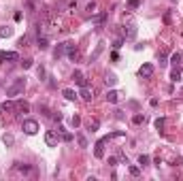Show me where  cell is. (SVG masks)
<instances>
[{
  "label": "cell",
  "instance_id": "6da1fadb",
  "mask_svg": "<svg viewBox=\"0 0 183 181\" xmlns=\"http://www.w3.org/2000/svg\"><path fill=\"white\" fill-rule=\"evenodd\" d=\"M24 90H26V79H24V77H22V79H15V81L7 87V96L15 98V96H19Z\"/></svg>",
  "mask_w": 183,
  "mask_h": 181
},
{
  "label": "cell",
  "instance_id": "7a4b0ae2",
  "mask_svg": "<svg viewBox=\"0 0 183 181\" xmlns=\"http://www.w3.org/2000/svg\"><path fill=\"white\" fill-rule=\"evenodd\" d=\"M62 136L58 134V130H49L47 134H45V143L49 145V147H58V141H60Z\"/></svg>",
  "mask_w": 183,
  "mask_h": 181
},
{
  "label": "cell",
  "instance_id": "3957f363",
  "mask_svg": "<svg viewBox=\"0 0 183 181\" xmlns=\"http://www.w3.org/2000/svg\"><path fill=\"white\" fill-rule=\"evenodd\" d=\"M24 132L26 134H36L38 132V121L36 120H24Z\"/></svg>",
  "mask_w": 183,
  "mask_h": 181
},
{
  "label": "cell",
  "instance_id": "277c9868",
  "mask_svg": "<svg viewBox=\"0 0 183 181\" xmlns=\"http://www.w3.org/2000/svg\"><path fill=\"white\" fill-rule=\"evenodd\" d=\"M17 60H19L17 51H0V64L2 62H17Z\"/></svg>",
  "mask_w": 183,
  "mask_h": 181
},
{
  "label": "cell",
  "instance_id": "5b68a950",
  "mask_svg": "<svg viewBox=\"0 0 183 181\" xmlns=\"http://www.w3.org/2000/svg\"><path fill=\"white\" fill-rule=\"evenodd\" d=\"M13 173H22V175H32L34 170H32V166H28V164L15 162V164H13Z\"/></svg>",
  "mask_w": 183,
  "mask_h": 181
},
{
  "label": "cell",
  "instance_id": "8992f818",
  "mask_svg": "<svg viewBox=\"0 0 183 181\" xmlns=\"http://www.w3.org/2000/svg\"><path fill=\"white\" fill-rule=\"evenodd\" d=\"M138 75H141L143 79H149V77L153 75V64H143V66L138 68Z\"/></svg>",
  "mask_w": 183,
  "mask_h": 181
},
{
  "label": "cell",
  "instance_id": "52a82bcc",
  "mask_svg": "<svg viewBox=\"0 0 183 181\" xmlns=\"http://www.w3.org/2000/svg\"><path fill=\"white\" fill-rule=\"evenodd\" d=\"M109 139H100L96 143V147H94V156L96 158H104V143H107Z\"/></svg>",
  "mask_w": 183,
  "mask_h": 181
},
{
  "label": "cell",
  "instance_id": "ba28073f",
  "mask_svg": "<svg viewBox=\"0 0 183 181\" xmlns=\"http://www.w3.org/2000/svg\"><path fill=\"white\" fill-rule=\"evenodd\" d=\"M79 96L83 98V100H92V98H94V90H92L89 85H83V87H81V94H79Z\"/></svg>",
  "mask_w": 183,
  "mask_h": 181
},
{
  "label": "cell",
  "instance_id": "9c48e42d",
  "mask_svg": "<svg viewBox=\"0 0 183 181\" xmlns=\"http://www.w3.org/2000/svg\"><path fill=\"white\" fill-rule=\"evenodd\" d=\"M64 53H66V43H60L58 47L53 49V58H55V60H60Z\"/></svg>",
  "mask_w": 183,
  "mask_h": 181
},
{
  "label": "cell",
  "instance_id": "30bf717a",
  "mask_svg": "<svg viewBox=\"0 0 183 181\" xmlns=\"http://www.w3.org/2000/svg\"><path fill=\"white\" fill-rule=\"evenodd\" d=\"M73 79H75V83L81 85V87H83V85H87V83H85V77H83V72H81V71H75V72H73Z\"/></svg>",
  "mask_w": 183,
  "mask_h": 181
},
{
  "label": "cell",
  "instance_id": "8fae6325",
  "mask_svg": "<svg viewBox=\"0 0 183 181\" xmlns=\"http://www.w3.org/2000/svg\"><path fill=\"white\" fill-rule=\"evenodd\" d=\"M62 96L66 98V100H75V98L79 96V94H77V92H75V90H70V87H66V90H64V92H62Z\"/></svg>",
  "mask_w": 183,
  "mask_h": 181
},
{
  "label": "cell",
  "instance_id": "7c38bea8",
  "mask_svg": "<svg viewBox=\"0 0 183 181\" xmlns=\"http://www.w3.org/2000/svg\"><path fill=\"white\" fill-rule=\"evenodd\" d=\"M107 100H109L111 105H115V102H117V100H119V94H117V92H115V90H111L109 94H107Z\"/></svg>",
  "mask_w": 183,
  "mask_h": 181
},
{
  "label": "cell",
  "instance_id": "4fadbf2b",
  "mask_svg": "<svg viewBox=\"0 0 183 181\" xmlns=\"http://www.w3.org/2000/svg\"><path fill=\"white\" fill-rule=\"evenodd\" d=\"M164 128H166V120H164V117H158V120H156V130H158V132H164Z\"/></svg>",
  "mask_w": 183,
  "mask_h": 181
},
{
  "label": "cell",
  "instance_id": "5bb4252c",
  "mask_svg": "<svg viewBox=\"0 0 183 181\" xmlns=\"http://www.w3.org/2000/svg\"><path fill=\"white\" fill-rule=\"evenodd\" d=\"M171 81L172 83H179V81H181V71H179V68H175V71L171 72Z\"/></svg>",
  "mask_w": 183,
  "mask_h": 181
},
{
  "label": "cell",
  "instance_id": "9a60e30c",
  "mask_svg": "<svg viewBox=\"0 0 183 181\" xmlns=\"http://www.w3.org/2000/svg\"><path fill=\"white\" fill-rule=\"evenodd\" d=\"M49 47V36H38V49H47Z\"/></svg>",
  "mask_w": 183,
  "mask_h": 181
},
{
  "label": "cell",
  "instance_id": "2e32d148",
  "mask_svg": "<svg viewBox=\"0 0 183 181\" xmlns=\"http://www.w3.org/2000/svg\"><path fill=\"white\" fill-rule=\"evenodd\" d=\"M107 22V13H98V15H94V24H104Z\"/></svg>",
  "mask_w": 183,
  "mask_h": 181
},
{
  "label": "cell",
  "instance_id": "e0dca14e",
  "mask_svg": "<svg viewBox=\"0 0 183 181\" xmlns=\"http://www.w3.org/2000/svg\"><path fill=\"white\" fill-rule=\"evenodd\" d=\"M13 34V28H9V26H2V28H0V36H2V38H7V36H11Z\"/></svg>",
  "mask_w": 183,
  "mask_h": 181
},
{
  "label": "cell",
  "instance_id": "ac0fdd59",
  "mask_svg": "<svg viewBox=\"0 0 183 181\" xmlns=\"http://www.w3.org/2000/svg\"><path fill=\"white\" fill-rule=\"evenodd\" d=\"M123 36H126V38H134L136 36V28L134 26H128V30L123 32Z\"/></svg>",
  "mask_w": 183,
  "mask_h": 181
},
{
  "label": "cell",
  "instance_id": "d6986e66",
  "mask_svg": "<svg viewBox=\"0 0 183 181\" xmlns=\"http://www.w3.org/2000/svg\"><path fill=\"white\" fill-rule=\"evenodd\" d=\"M15 109H17V111H22V113H28V111H30V105H28V102H17Z\"/></svg>",
  "mask_w": 183,
  "mask_h": 181
},
{
  "label": "cell",
  "instance_id": "ffe728a7",
  "mask_svg": "<svg viewBox=\"0 0 183 181\" xmlns=\"http://www.w3.org/2000/svg\"><path fill=\"white\" fill-rule=\"evenodd\" d=\"M181 60H183V56H181V53H179V51H177V53H172L171 62H172V64H175V66H179V64H181Z\"/></svg>",
  "mask_w": 183,
  "mask_h": 181
},
{
  "label": "cell",
  "instance_id": "44dd1931",
  "mask_svg": "<svg viewBox=\"0 0 183 181\" xmlns=\"http://www.w3.org/2000/svg\"><path fill=\"white\" fill-rule=\"evenodd\" d=\"M102 45H104V43H100V45H98V47H96V51L92 53V60H89V62H94V60H96V58H98V56L102 53V49H104V47H102Z\"/></svg>",
  "mask_w": 183,
  "mask_h": 181
},
{
  "label": "cell",
  "instance_id": "7402d4cb",
  "mask_svg": "<svg viewBox=\"0 0 183 181\" xmlns=\"http://www.w3.org/2000/svg\"><path fill=\"white\" fill-rule=\"evenodd\" d=\"M138 164H141V166H147V164H149V156H147V154H141V156H138Z\"/></svg>",
  "mask_w": 183,
  "mask_h": 181
},
{
  "label": "cell",
  "instance_id": "603a6c76",
  "mask_svg": "<svg viewBox=\"0 0 183 181\" xmlns=\"http://www.w3.org/2000/svg\"><path fill=\"white\" fill-rule=\"evenodd\" d=\"M77 143L81 145V147H87V139L83 136V134H77Z\"/></svg>",
  "mask_w": 183,
  "mask_h": 181
},
{
  "label": "cell",
  "instance_id": "cb8c5ba5",
  "mask_svg": "<svg viewBox=\"0 0 183 181\" xmlns=\"http://www.w3.org/2000/svg\"><path fill=\"white\" fill-rule=\"evenodd\" d=\"M104 81H107V85H115V83H117V77H115V75H107Z\"/></svg>",
  "mask_w": 183,
  "mask_h": 181
},
{
  "label": "cell",
  "instance_id": "d4e9b609",
  "mask_svg": "<svg viewBox=\"0 0 183 181\" xmlns=\"http://www.w3.org/2000/svg\"><path fill=\"white\" fill-rule=\"evenodd\" d=\"M141 7V0H128V9H138Z\"/></svg>",
  "mask_w": 183,
  "mask_h": 181
},
{
  "label": "cell",
  "instance_id": "484cf974",
  "mask_svg": "<svg viewBox=\"0 0 183 181\" xmlns=\"http://www.w3.org/2000/svg\"><path fill=\"white\" fill-rule=\"evenodd\" d=\"M158 62H160V66H166L168 62H166V53H158Z\"/></svg>",
  "mask_w": 183,
  "mask_h": 181
},
{
  "label": "cell",
  "instance_id": "4316f807",
  "mask_svg": "<svg viewBox=\"0 0 183 181\" xmlns=\"http://www.w3.org/2000/svg\"><path fill=\"white\" fill-rule=\"evenodd\" d=\"M70 124H73V128H79V126H81V117H79V115H75L73 120H70Z\"/></svg>",
  "mask_w": 183,
  "mask_h": 181
},
{
  "label": "cell",
  "instance_id": "83f0119b",
  "mask_svg": "<svg viewBox=\"0 0 183 181\" xmlns=\"http://www.w3.org/2000/svg\"><path fill=\"white\" fill-rule=\"evenodd\" d=\"M132 121H134V124H143V121H145V115H141V113H138V115L132 117Z\"/></svg>",
  "mask_w": 183,
  "mask_h": 181
},
{
  "label": "cell",
  "instance_id": "f1b7e54d",
  "mask_svg": "<svg viewBox=\"0 0 183 181\" xmlns=\"http://www.w3.org/2000/svg\"><path fill=\"white\" fill-rule=\"evenodd\" d=\"M60 136H62V141H66V143H68V141H73V134H70V132H62Z\"/></svg>",
  "mask_w": 183,
  "mask_h": 181
},
{
  "label": "cell",
  "instance_id": "f546056e",
  "mask_svg": "<svg viewBox=\"0 0 183 181\" xmlns=\"http://www.w3.org/2000/svg\"><path fill=\"white\" fill-rule=\"evenodd\" d=\"M98 126H100V121H98V120L89 121V130H92V132H94V130H98Z\"/></svg>",
  "mask_w": 183,
  "mask_h": 181
},
{
  "label": "cell",
  "instance_id": "4dcf8cb0",
  "mask_svg": "<svg viewBox=\"0 0 183 181\" xmlns=\"http://www.w3.org/2000/svg\"><path fill=\"white\" fill-rule=\"evenodd\" d=\"M2 109H4V111H13V109H15V105H13V102H9V100H7V102L2 105Z\"/></svg>",
  "mask_w": 183,
  "mask_h": 181
},
{
  "label": "cell",
  "instance_id": "1f68e13d",
  "mask_svg": "<svg viewBox=\"0 0 183 181\" xmlns=\"http://www.w3.org/2000/svg\"><path fill=\"white\" fill-rule=\"evenodd\" d=\"M22 66H24V68H30V66H32V60H30V58H26V60L22 62Z\"/></svg>",
  "mask_w": 183,
  "mask_h": 181
},
{
  "label": "cell",
  "instance_id": "d6a6232c",
  "mask_svg": "<svg viewBox=\"0 0 183 181\" xmlns=\"http://www.w3.org/2000/svg\"><path fill=\"white\" fill-rule=\"evenodd\" d=\"M122 45H123V38H117V41L113 43V47H115V49H119V47H122Z\"/></svg>",
  "mask_w": 183,
  "mask_h": 181
},
{
  "label": "cell",
  "instance_id": "836d02e7",
  "mask_svg": "<svg viewBox=\"0 0 183 181\" xmlns=\"http://www.w3.org/2000/svg\"><path fill=\"white\" fill-rule=\"evenodd\" d=\"M4 143H7V145H13V136H11V134H4Z\"/></svg>",
  "mask_w": 183,
  "mask_h": 181
},
{
  "label": "cell",
  "instance_id": "e575fe53",
  "mask_svg": "<svg viewBox=\"0 0 183 181\" xmlns=\"http://www.w3.org/2000/svg\"><path fill=\"white\" fill-rule=\"evenodd\" d=\"M130 173H132V175H134V177H136V175H138L141 170H138V166H130Z\"/></svg>",
  "mask_w": 183,
  "mask_h": 181
},
{
  "label": "cell",
  "instance_id": "d590c367",
  "mask_svg": "<svg viewBox=\"0 0 183 181\" xmlns=\"http://www.w3.org/2000/svg\"><path fill=\"white\" fill-rule=\"evenodd\" d=\"M94 9H96V2H89V4H87V11L94 13Z\"/></svg>",
  "mask_w": 183,
  "mask_h": 181
},
{
  "label": "cell",
  "instance_id": "8d00e7d4",
  "mask_svg": "<svg viewBox=\"0 0 183 181\" xmlns=\"http://www.w3.org/2000/svg\"><path fill=\"white\" fill-rule=\"evenodd\" d=\"M109 164H111V166H115V164H117V158L111 156V158H109Z\"/></svg>",
  "mask_w": 183,
  "mask_h": 181
}]
</instances>
